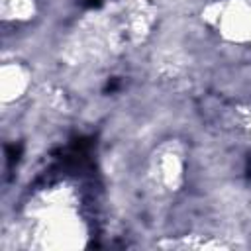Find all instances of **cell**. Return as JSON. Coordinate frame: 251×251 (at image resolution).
<instances>
[{"mask_svg": "<svg viewBox=\"0 0 251 251\" xmlns=\"http://www.w3.org/2000/svg\"><path fill=\"white\" fill-rule=\"evenodd\" d=\"M33 216L39 249L80 251L90 243L88 224L73 204L67 188H55L41 196Z\"/></svg>", "mask_w": 251, "mask_h": 251, "instance_id": "obj_1", "label": "cell"}, {"mask_svg": "<svg viewBox=\"0 0 251 251\" xmlns=\"http://www.w3.org/2000/svg\"><path fill=\"white\" fill-rule=\"evenodd\" d=\"M214 31L231 45H251V0H222Z\"/></svg>", "mask_w": 251, "mask_h": 251, "instance_id": "obj_2", "label": "cell"}, {"mask_svg": "<svg viewBox=\"0 0 251 251\" xmlns=\"http://www.w3.org/2000/svg\"><path fill=\"white\" fill-rule=\"evenodd\" d=\"M157 182L167 192H178L186 182V157L176 141L163 143L153 159Z\"/></svg>", "mask_w": 251, "mask_h": 251, "instance_id": "obj_3", "label": "cell"}, {"mask_svg": "<svg viewBox=\"0 0 251 251\" xmlns=\"http://www.w3.org/2000/svg\"><path fill=\"white\" fill-rule=\"evenodd\" d=\"M31 82L33 73L24 61H4L0 65V102L4 106L20 102L29 92Z\"/></svg>", "mask_w": 251, "mask_h": 251, "instance_id": "obj_4", "label": "cell"}, {"mask_svg": "<svg viewBox=\"0 0 251 251\" xmlns=\"http://www.w3.org/2000/svg\"><path fill=\"white\" fill-rule=\"evenodd\" d=\"M39 12L37 0H0V18L6 24H27Z\"/></svg>", "mask_w": 251, "mask_h": 251, "instance_id": "obj_5", "label": "cell"}, {"mask_svg": "<svg viewBox=\"0 0 251 251\" xmlns=\"http://www.w3.org/2000/svg\"><path fill=\"white\" fill-rule=\"evenodd\" d=\"M237 122L245 131L251 133V104H245V106L237 108Z\"/></svg>", "mask_w": 251, "mask_h": 251, "instance_id": "obj_6", "label": "cell"}]
</instances>
